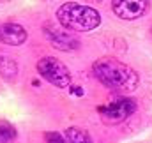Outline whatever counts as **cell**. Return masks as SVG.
I'll return each instance as SVG.
<instances>
[{"mask_svg":"<svg viewBox=\"0 0 152 143\" xmlns=\"http://www.w3.org/2000/svg\"><path fill=\"white\" fill-rule=\"evenodd\" d=\"M37 72L41 74L42 80H46L48 83H51L58 88L67 87L71 81L69 69L66 67V64H62L55 57H42L37 62Z\"/></svg>","mask_w":152,"mask_h":143,"instance_id":"obj_3","label":"cell"},{"mask_svg":"<svg viewBox=\"0 0 152 143\" xmlns=\"http://www.w3.org/2000/svg\"><path fill=\"white\" fill-rule=\"evenodd\" d=\"M66 138L73 143L90 142V134H88L85 129H81V127H69V129L66 131Z\"/></svg>","mask_w":152,"mask_h":143,"instance_id":"obj_9","label":"cell"},{"mask_svg":"<svg viewBox=\"0 0 152 143\" xmlns=\"http://www.w3.org/2000/svg\"><path fill=\"white\" fill-rule=\"evenodd\" d=\"M112 9L120 20H138L151 9V0H112Z\"/></svg>","mask_w":152,"mask_h":143,"instance_id":"obj_5","label":"cell"},{"mask_svg":"<svg viewBox=\"0 0 152 143\" xmlns=\"http://www.w3.org/2000/svg\"><path fill=\"white\" fill-rule=\"evenodd\" d=\"M90 2H101V0H90Z\"/></svg>","mask_w":152,"mask_h":143,"instance_id":"obj_12","label":"cell"},{"mask_svg":"<svg viewBox=\"0 0 152 143\" xmlns=\"http://www.w3.org/2000/svg\"><path fill=\"white\" fill-rule=\"evenodd\" d=\"M44 140L48 142H62V134H57V133H44Z\"/></svg>","mask_w":152,"mask_h":143,"instance_id":"obj_11","label":"cell"},{"mask_svg":"<svg viewBox=\"0 0 152 143\" xmlns=\"http://www.w3.org/2000/svg\"><path fill=\"white\" fill-rule=\"evenodd\" d=\"M57 18L60 25L75 32H90L99 27L101 16L96 9L81 5L76 2H66L57 9Z\"/></svg>","mask_w":152,"mask_h":143,"instance_id":"obj_2","label":"cell"},{"mask_svg":"<svg viewBox=\"0 0 152 143\" xmlns=\"http://www.w3.org/2000/svg\"><path fill=\"white\" fill-rule=\"evenodd\" d=\"M14 138H16V129L12 127V124H9L5 120H0V143L12 142Z\"/></svg>","mask_w":152,"mask_h":143,"instance_id":"obj_10","label":"cell"},{"mask_svg":"<svg viewBox=\"0 0 152 143\" xmlns=\"http://www.w3.org/2000/svg\"><path fill=\"white\" fill-rule=\"evenodd\" d=\"M92 71L104 87L117 92H133L140 83L136 71L113 57L97 58L92 66Z\"/></svg>","mask_w":152,"mask_h":143,"instance_id":"obj_1","label":"cell"},{"mask_svg":"<svg viewBox=\"0 0 152 143\" xmlns=\"http://www.w3.org/2000/svg\"><path fill=\"white\" fill-rule=\"evenodd\" d=\"M2 2H9V0H2Z\"/></svg>","mask_w":152,"mask_h":143,"instance_id":"obj_13","label":"cell"},{"mask_svg":"<svg viewBox=\"0 0 152 143\" xmlns=\"http://www.w3.org/2000/svg\"><path fill=\"white\" fill-rule=\"evenodd\" d=\"M134 111H136V101L131 97H117L112 103L99 108V115L104 124H118Z\"/></svg>","mask_w":152,"mask_h":143,"instance_id":"obj_4","label":"cell"},{"mask_svg":"<svg viewBox=\"0 0 152 143\" xmlns=\"http://www.w3.org/2000/svg\"><path fill=\"white\" fill-rule=\"evenodd\" d=\"M0 41L9 46H20L27 41V30L18 23L0 25Z\"/></svg>","mask_w":152,"mask_h":143,"instance_id":"obj_7","label":"cell"},{"mask_svg":"<svg viewBox=\"0 0 152 143\" xmlns=\"http://www.w3.org/2000/svg\"><path fill=\"white\" fill-rule=\"evenodd\" d=\"M16 72H18L16 62H14L11 57L0 55V74H2L5 80H14V78H16Z\"/></svg>","mask_w":152,"mask_h":143,"instance_id":"obj_8","label":"cell"},{"mask_svg":"<svg viewBox=\"0 0 152 143\" xmlns=\"http://www.w3.org/2000/svg\"><path fill=\"white\" fill-rule=\"evenodd\" d=\"M42 34L44 37L51 42L53 48L57 50H62V51H73V50H78L80 48V41L76 39L75 36L67 34L66 30H62L60 27L53 25V23H46L42 27Z\"/></svg>","mask_w":152,"mask_h":143,"instance_id":"obj_6","label":"cell"}]
</instances>
